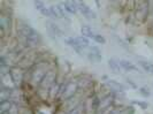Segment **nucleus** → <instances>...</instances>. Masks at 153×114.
I'll return each mask as SVG.
<instances>
[{
    "label": "nucleus",
    "mask_w": 153,
    "mask_h": 114,
    "mask_svg": "<svg viewBox=\"0 0 153 114\" xmlns=\"http://www.w3.org/2000/svg\"><path fill=\"white\" fill-rule=\"evenodd\" d=\"M65 43L70 46H73L76 50V52H79L82 48H85V47H88V46L90 45L89 39L85 37H67L65 38Z\"/></svg>",
    "instance_id": "nucleus-1"
},
{
    "label": "nucleus",
    "mask_w": 153,
    "mask_h": 114,
    "mask_svg": "<svg viewBox=\"0 0 153 114\" xmlns=\"http://www.w3.org/2000/svg\"><path fill=\"white\" fill-rule=\"evenodd\" d=\"M77 84L74 82H68V83L65 85L63 88V91H62V98L63 99H69L71 97H74L75 92L77 91Z\"/></svg>",
    "instance_id": "nucleus-2"
},
{
    "label": "nucleus",
    "mask_w": 153,
    "mask_h": 114,
    "mask_svg": "<svg viewBox=\"0 0 153 114\" xmlns=\"http://www.w3.org/2000/svg\"><path fill=\"white\" fill-rule=\"evenodd\" d=\"M88 59L92 62H100L101 61L102 55H101V52L97 46H91L90 47V51L88 53Z\"/></svg>",
    "instance_id": "nucleus-3"
},
{
    "label": "nucleus",
    "mask_w": 153,
    "mask_h": 114,
    "mask_svg": "<svg viewBox=\"0 0 153 114\" xmlns=\"http://www.w3.org/2000/svg\"><path fill=\"white\" fill-rule=\"evenodd\" d=\"M119 65L120 67L124 70H128V72H137V73H140V70L132 63L129 60H120L119 61Z\"/></svg>",
    "instance_id": "nucleus-8"
},
{
    "label": "nucleus",
    "mask_w": 153,
    "mask_h": 114,
    "mask_svg": "<svg viewBox=\"0 0 153 114\" xmlns=\"http://www.w3.org/2000/svg\"><path fill=\"white\" fill-rule=\"evenodd\" d=\"M9 74H10V76H12V78H13V81H14L15 85H19V84L21 83V81H22V78H23V73L21 69L20 68L10 69Z\"/></svg>",
    "instance_id": "nucleus-7"
},
{
    "label": "nucleus",
    "mask_w": 153,
    "mask_h": 114,
    "mask_svg": "<svg viewBox=\"0 0 153 114\" xmlns=\"http://www.w3.org/2000/svg\"><path fill=\"white\" fill-rule=\"evenodd\" d=\"M139 92H140L144 97H150V96H151V91H150V89H149L147 86H142V88L139 89Z\"/></svg>",
    "instance_id": "nucleus-19"
},
{
    "label": "nucleus",
    "mask_w": 153,
    "mask_h": 114,
    "mask_svg": "<svg viewBox=\"0 0 153 114\" xmlns=\"http://www.w3.org/2000/svg\"><path fill=\"white\" fill-rule=\"evenodd\" d=\"M107 84L111 86V88H113L114 90H116V91H124L126 90V86L123 85V84L119 83V82H116V81H113V80H109V81H107Z\"/></svg>",
    "instance_id": "nucleus-12"
},
{
    "label": "nucleus",
    "mask_w": 153,
    "mask_h": 114,
    "mask_svg": "<svg viewBox=\"0 0 153 114\" xmlns=\"http://www.w3.org/2000/svg\"><path fill=\"white\" fill-rule=\"evenodd\" d=\"M82 34H83V36H84L85 38H92V39H94L96 35H97V34H94L93 30H92L90 27H88V25L82 27Z\"/></svg>",
    "instance_id": "nucleus-14"
},
{
    "label": "nucleus",
    "mask_w": 153,
    "mask_h": 114,
    "mask_svg": "<svg viewBox=\"0 0 153 114\" xmlns=\"http://www.w3.org/2000/svg\"><path fill=\"white\" fill-rule=\"evenodd\" d=\"M93 40L97 42V43H99V44H105V43H106V39L102 37L101 35H96V37H94Z\"/></svg>",
    "instance_id": "nucleus-20"
},
{
    "label": "nucleus",
    "mask_w": 153,
    "mask_h": 114,
    "mask_svg": "<svg viewBox=\"0 0 153 114\" xmlns=\"http://www.w3.org/2000/svg\"><path fill=\"white\" fill-rule=\"evenodd\" d=\"M54 77H55V74H54L53 72H48V73H46L45 77H44L43 81L40 82V85H42L44 89H50V88L55 83Z\"/></svg>",
    "instance_id": "nucleus-5"
},
{
    "label": "nucleus",
    "mask_w": 153,
    "mask_h": 114,
    "mask_svg": "<svg viewBox=\"0 0 153 114\" xmlns=\"http://www.w3.org/2000/svg\"><path fill=\"white\" fill-rule=\"evenodd\" d=\"M77 9L83 14V16H85L86 19H96V13L92 12V9L88 7L84 2H77Z\"/></svg>",
    "instance_id": "nucleus-4"
},
{
    "label": "nucleus",
    "mask_w": 153,
    "mask_h": 114,
    "mask_svg": "<svg viewBox=\"0 0 153 114\" xmlns=\"http://www.w3.org/2000/svg\"><path fill=\"white\" fill-rule=\"evenodd\" d=\"M77 2H74V1H66V2H62L61 6L65 8L66 12H68L70 14H75L77 12Z\"/></svg>",
    "instance_id": "nucleus-10"
},
{
    "label": "nucleus",
    "mask_w": 153,
    "mask_h": 114,
    "mask_svg": "<svg viewBox=\"0 0 153 114\" xmlns=\"http://www.w3.org/2000/svg\"><path fill=\"white\" fill-rule=\"evenodd\" d=\"M108 66H109V68H111V70L113 73H115V74H121V67H120L119 62H116L114 59H109L108 60Z\"/></svg>",
    "instance_id": "nucleus-11"
},
{
    "label": "nucleus",
    "mask_w": 153,
    "mask_h": 114,
    "mask_svg": "<svg viewBox=\"0 0 153 114\" xmlns=\"http://www.w3.org/2000/svg\"><path fill=\"white\" fill-rule=\"evenodd\" d=\"M46 27H47V29L50 30V32L53 34L54 36H59V37L63 36V31H62L55 23L48 21V22H46Z\"/></svg>",
    "instance_id": "nucleus-9"
},
{
    "label": "nucleus",
    "mask_w": 153,
    "mask_h": 114,
    "mask_svg": "<svg viewBox=\"0 0 153 114\" xmlns=\"http://www.w3.org/2000/svg\"><path fill=\"white\" fill-rule=\"evenodd\" d=\"M10 107H12V103H10L9 100H6V101H1V104H0V113L10 112Z\"/></svg>",
    "instance_id": "nucleus-15"
},
{
    "label": "nucleus",
    "mask_w": 153,
    "mask_h": 114,
    "mask_svg": "<svg viewBox=\"0 0 153 114\" xmlns=\"http://www.w3.org/2000/svg\"><path fill=\"white\" fill-rule=\"evenodd\" d=\"M146 15H147V6H143V7H139L137 10V17H139L142 21L145 20Z\"/></svg>",
    "instance_id": "nucleus-17"
},
{
    "label": "nucleus",
    "mask_w": 153,
    "mask_h": 114,
    "mask_svg": "<svg viewBox=\"0 0 153 114\" xmlns=\"http://www.w3.org/2000/svg\"><path fill=\"white\" fill-rule=\"evenodd\" d=\"M60 89H61V88H60V85H59V84L54 83L53 85H52V86L48 89L50 97H51V98H55V97H56V93L60 91Z\"/></svg>",
    "instance_id": "nucleus-16"
},
{
    "label": "nucleus",
    "mask_w": 153,
    "mask_h": 114,
    "mask_svg": "<svg viewBox=\"0 0 153 114\" xmlns=\"http://www.w3.org/2000/svg\"><path fill=\"white\" fill-rule=\"evenodd\" d=\"M138 65L149 74H153V63L149 61H138Z\"/></svg>",
    "instance_id": "nucleus-13"
},
{
    "label": "nucleus",
    "mask_w": 153,
    "mask_h": 114,
    "mask_svg": "<svg viewBox=\"0 0 153 114\" xmlns=\"http://www.w3.org/2000/svg\"><path fill=\"white\" fill-rule=\"evenodd\" d=\"M131 104L132 105H137L139 106L140 108H143V110H146L147 107H149V104L145 103V101H138V100H134V101H131Z\"/></svg>",
    "instance_id": "nucleus-18"
},
{
    "label": "nucleus",
    "mask_w": 153,
    "mask_h": 114,
    "mask_svg": "<svg viewBox=\"0 0 153 114\" xmlns=\"http://www.w3.org/2000/svg\"><path fill=\"white\" fill-rule=\"evenodd\" d=\"M50 12H51V15L56 17V19H65L66 17V10H63V7L61 5L52 6L50 8Z\"/></svg>",
    "instance_id": "nucleus-6"
},
{
    "label": "nucleus",
    "mask_w": 153,
    "mask_h": 114,
    "mask_svg": "<svg viewBox=\"0 0 153 114\" xmlns=\"http://www.w3.org/2000/svg\"><path fill=\"white\" fill-rule=\"evenodd\" d=\"M35 7L37 8L38 10H42L43 8H45V5L43 1H35Z\"/></svg>",
    "instance_id": "nucleus-21"
},
{
    "label": "nucleus",
    "mask_w": 153,
    "mask_h": 114,
    "mask_svg": "<svg viewBox=\"0 0 153 114\" xmlns=\"http://www.w3.org/2000/svg\"><path fill=\"white\" fill-rule=\"evenodd\" d=\"M40 13L43 14L44 16H51V12H50V9H47V8H43L42 10H40Z\"/></svg>",
    "instance_id": "nucleus-22"
},
{
    "label": "nucleus",
    "mask_w": 153,
    "mask_h": 114,
    "mask_svg": "<svg viewBox=\"0 0 153 114\" xmlns=\"http://www.w3.org/2000/svg\"><path fill=\"white\" fill-rule=\"evenodd\" d=\"M69 114H81V112H79V108H78V107L74 108L73 111H70V112H69Z\"/></svg>",
    "instance_id": "nucleus-23"
}]
</instances>
